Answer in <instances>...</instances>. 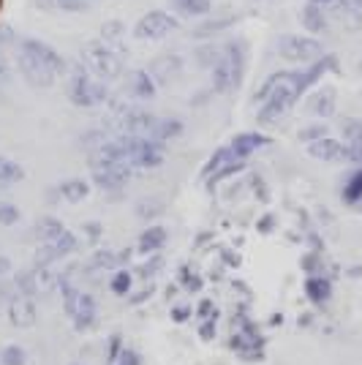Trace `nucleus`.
I'll return each mask as SVG.
<instances>
[{"label": "nucleus", "mask_w": 362, "mask_h": 365, "mask_svg": "<svg viewBox=\"0 0 362 365\" xmlns=\"http://www.w3.org/2000/svg\"><path fill=\"white\" fill-rule=\"evenodd\" d=\"M324 131H327V128H321V125H314V128H305V131H302V139H321V137H327Z\"/></svg>", "instance_id": "nucleus-33"}, {"label": "nucleus", "mask_w": 362, "mask_h": 365, "mask_svg": "<svg viewBox=\"0 0 362 365\" xmlns=\"http://www.w3.org/2000/svg\"><path fill=\"white\" fill-rule=\"evenodd\" d=\"M351 3H354V6H357V9H362V0H351Z\"/></svg>", "instance_id": "nucleus-40"}, {"label": "nucleus", "mask_w": 362, "mask_h": 365, "mask_svg": "<svg viewBox=\"0 0 362 365\" xmlns=\"http://www.w3.org/2000/svg\"><path fill=\"white\" fill-rule=\"evenodd\" d=\"M120 365H139V357H136L134 351H123Z\"/></svg>", "instance_id": "nucleus-34"}, {"label": "nucleus", "mask_w": 362, "mask_h": 365, "mask_svg": "<svg viewBox=\"0 0 362 365\" xmlns=\"http://www.w3.org/2000/svg\"><path fill=\"white\" fill-rule=\"evenodd\" d=\"M120 33H123V25H120V22H109V25H106V28H104V38H106V44H109L112 38H118Z\"/></svg>", "instance_id": "nucleus-32"}, {"label": "nucleus", "mask_w": 362, "mask_h": 365, "mask_svg": "<svg viewBox=\"0 0 362 365\" xmlns=\"http://www.w3.org/2000/svg\"><path fill=\"white\" fill-rule=\"evenodd\" d=\"M308 150H311V155L319 158V161H346L348 158L346 145H341L338 139H330V137L314 139Z\"/></svg>", "instance_id": "nucleus-10"}, {"label": "nucleus", "mask_w": 362, "mask_h": 365, "mask_svg": "<svg viewBox=\"0 0 362 365\" xmlns=\"http://www.w3.org/2000/svg\"><path fill=\"white\" fill-rule=\"evenodd\" d=\"M175 319H177V322L188 319V308H177V311H175Z\"/></svg>", "instance_id": "nucleus-36"}, {"label": "nucleus", "mask_w": 362, "mask_h": 365, "mask_svg": "<svg viewBox=\"0 0 362 365\" xmlns=\"http://www.w3.org/2000/svg\"><path fill=\"white\" fill-rule=\"evenodd\" d=\"M19 71L33 88H49L66 71V63L49 44L25 38L19 44Z\"/></svg>", "instance_id": "nucleus-1"}, {"label": "nucleus", "mask_w": 362, "mask_h": 365, "mask_svg": "<svg viewBox=\"0 0 362 365\" xmlns=\"http://www.w3.org/2000/svg\"><path fill=\"white\" fill-rule=\"evenodd\" d=\"M131 287V278H128V273H120L115 281H112V289L118 292V294H125V289Z\"/></svg>", "instance_id": "nucleus-31"}, {"label": "nucleus", "mask_w": 362, "mask_h": 365, "mask_svg": "<svg viewBox=\"0 0 362 365\" xmlns=\"http://www.w3.org/2000/svg\"><path fill=\"white\" fill-rule=\"evenodd\" d=\"M93 169H95V182L101 188H118L131 175V164L128 161H95Z\"/></svg>", "instance_id": "nucleus-8"}, {"label": "nucleus", "mask_w": 362, "mask_h": 365, "mask_svg": "<svg viewBox=\"0 0 362 365\" xmlns=\"http://www.w3.org/2000/svg\"><path fill=\"white\" fill-rule=\"evenodd\" d=\"M61 232H63V227L55 218H46L44 224H41V235H44V237H58Z\"/></svg>", "instance_id": "nucleus-30"}, {"label": "nucleus", "mask_w": 362, "mask_h": 365, "mask_svg": "<svg viewBox=\"0 0 362 365\" xmlns=\"http://www.w3.org/2000/svg\"><path fill=\"white\" fill-rule=\"evenodd\" d=\"M131 93L139 96V98H150L152 93H155L150 74H145V71H134V74H131Z\"/></svg>", "instance_id": "nucleus-19"}, {"label": "nucleus", "mask_w": 362, "mask_h": 365, "mask_svg": "<svg viewBox=\"0 0 362 365\" xmlns=\"http://www.w3.org/2000/svg\"><path fill=\"white\" fill-rule=\"evenodd\" d=\"M202 338H212V322H207V324L202 327Z\"/></svg>", "instance_id": "nucleus-38"}, {"label": "nucleus", "mask_w": 362, "mask_h": 365, "mask_svg": "<svg viewBox=\"0 0 362 365\" xmlns=\"http://www.w3.org/2000/svg\"><path fill=\"white\" fill-rule=\"evenodd\" d=\"M343 199H346V202H360L362 199V169L346 182V188H343Z\"/></svg>", "instance_id": "nucleus-24"}, {"label": "nucleus", "mask_w": 362, "mask_h": 365, "mask_svg": "<svg viewBox=\"0 0 362 365\" xmlns=\"http://www.w3.org/2000/svg\"><path fill=\"white\" fill-rule=\"evenodd\" d=\"M16 218H19V213H16L14 205H3V202H0V224L9 227V224H14Z\"/></svg>", "instance_id": "nucleus-29"}, {"label": "nucleus", "mask_w": 362, "mask_h": 365, "mask_svg": "<svg viewBox=\"0 0 362 365\" xmlns=\"http://www.w3.org/2000/svg\"><path fill=\"white\" fill-rule=\"evenodd\" d=\"M118 150H120V158L128 161L131 167H158L164 161V150L158 142L145 137H123L120 142H115Z\"/></svg>", "instance_id": "nucleus-3"}, {"label": "nucleus", "mask_w": 362, "mask_h": 365, "mask_svg": "<svg viewBox=\"0 0 362 365\" xmlns=\"http://www.w3.org/2000/svg\"><path fill=\"white\" fill-rule=\"evenodd\" d=\"M180 55H161L158 61H152L150 66V74L158 79V82H169L172 76H177L180 74Z\"/></svg>", "instance_id": "nucleus-11"}, {"label": "nucleus", "mask_w": 362, "mask_h": 365, "mask_svg": "<svg viewBox=\"0 0 362 365\" xmlns=\"http://www.w3.org/2000/svg\"><path fill=\"white\" fill-rule=\"evenodd\" d=\"M82 58L88 63L95 76H104V79H112V76L120 74V55L115 52V46L101 44V41H93L82 49Z\"/></svg>", "instance_id": "nucleus-4"}, {"label": "nucleus", "mask_w": 362, "mask_h": 365, "mask_svg": "<svg viewBox=\"0 0 362 365\" xmlns=\"http://www.w3.org/2000/svg\"><path fill=\"white\" fill-rule=\"evenodd\" d=\"M278 52H281V58H286V61H291V63H308V61L321 58V44H319L316 38L289 33V36H281Z\"/></svg>", "instance_id": "nucleus-5"}, {"label": "nucleus", "mask_w": 362, "mask_h": 365, "mask_svg": "<svg viewBox=\"0 0 362 365\" xmlns=\"http://www.w3.org/2000/svg\"><path fill=\"white\" fill-rule=\"evenodd\" d=\"M44 6H55L63 11H79V9H85V0H44Z\"/></svg>", "instance_id": "nucleus-27"}, {"label": "nucleus", "mask_w": 362, "mask_h": 365, "mask_svg": "<svg viewBox=\"0 0 362 365\" xmlns=\"http://www.w3.org/2000/svg\"><path fill=\"white\" fill-rule=\"evenodd\" d=\"M172 31H177V19L166 11H150L136 22V38H164Z\"/></svg>", "instance_id": "nucleus-7"}, {"label": "nucleus", "mask_w": 362, "mask_h": 365, "mask_svg": "<svg viewBox=\"0 0 362 365\" xmlns=\"http://www.w3.org/2000/svg\"><path fill=\"white\" fill-rule=\"evenodd\" d=\"M76 248V237L71 232H61L58 237H52V243L46 245V251L41 254V259H55V257H63V254H68V251H74Z\"/></svg>", "instance_id": "nucleus-15"}, {"label": "nucleus", "mask_w": 362, "mask_h": 365, "mask_svg": "<svg viewBox=\"0 0 362 365\" xmlns=\"http://www.w3.org/2000/svg\"><path fill=\"white\" fill-rule=\"evenodd\" d=\"M3 365H25V351L19 349V346H9V349L3 351Z\"/></svg>", "instance_id": "nucleus-26"}, {"label": "nucleus", "mask_w": 362, "mask_h": 365, "mask_svg": "<svg viewBox=\"0 0 362 365\" xmlns=\"http://www.w3.org/2000/svg\"><path fill=\"white\" fill-rule=\"evenodd\" d=\"M106 98V88L101 82H93L88 71H76L74 79H71V101L79 104V107H95Z\"/></svg>", "instance_id": "nucleus-6"}, {"label": "nucleus", "mask_w": 362, "mask_h": 365, "mask_svg": "<svg viewBox=\"0 0 362 365\" xmlns=\"http://www.w3.org/2000/svg\"><path fill=\"white\" fill-rule=\"evenodd\" d=\"M311 3H316V6H330L332 0H311Z\"/></svg>", "instance_id": "nucleus-39"}, {"label": "nucleus", "mask_w": 362, "mask_h": 365, "mask_svg": "<svg viewBox=\"0 0 362 365\" xmlns=\"http://www.w3.org/2000/svg\"><path fill=\"white\" fill-rule=\"evenodd\" d=\"M11 322L19 324V327H28L36 322V305L28 300V294L25 297H19L14 305H11Z\"/></svg>", "instance_id": "nucleus-17"}, {"label": "nucleus", "mask_w": 362, "mask_h": 365, "mask_svg": "<svg viewBox=\"0 0 362 365\" xmlns=\"http://www.w3.org/2000/svg\"><path fill=\"white\" fill-rule=\"evenodd\" d=\"M302 25H305L311 33H324V31H327V16H324V11H321V6H316V3H308V6L302 9Z\"/></svg>", "instance_id": "nucleus-16"}, {"label": "nucleus", "mask_w": 362, "mask_h": 365, "mask_svg": "<svg viewBox=\"0 0 362 365\" xmlns=\"http://www.w3.org/2000/svg\"><path fill=\"white\" fill-rule=\"evenodd\" d=\"M210 311H212L210 303H202V305H199V317H210Z\"/></svg>", "instance_id": "nucleus-37"}, {"label": "nucleus", "mask_w": 362, "mask_h": 365, "mask_svg": "<svg viewBox=\"0 0 362 365\" xmlns=\"http://www.w3.org/2000/svg\"><path fill=\"white\" fill-rule=\"evenodd\" d=\"M175 9L188 16H202L210 11V0H172Z\"/></svg>", "instance_id": "nucleus-21"}, {"label": "nucleus", "mask_w": 362, "mask_h": 365, "mask_svg": "<svg viewBox=\"0 0 362 365\" xmlns=\"http://www.w3.org/2000/svg\"><path fill=\"white\" fill-rule=\"evenodd\" d=\"M229 25H232V19H215L212 25H202V28H197V36H210V33L224 31V28H229Z\"/></svg>", "instance_id": "nucleus-28"}, {"label": "nucleus", "mask_w": 362, "mask_h": 365, "mask_svg": "<svg viewBox=\"0 0 362 365\" xmlns=\"http://www.w3.org/2000/svg\"><path fill=\"white\" fill-rule=\"evenodd\" d=\"M264 145H270V139L262 137V134H240V137H234V142H232V150H234L237 158H245V155H251V153L264 148Z\"/></svg>", "instance_id": "nucleus-14"}, {"label": "nucleus", "mask_w": 362, "mask_h": 365, "mask_svg": "<svg viewBox=\"0 0 362 365\" xmlns=\"http://www.w3.org/2000/svg\"><path fill=\"white\" fill-rule=\"evenodd\" d=\"M242 66H245V41H232L227 52L212 63V88L218 93H227L229 88L240 85Z\"/></svg>", "instance_id": "nucleus-2"}, {"label": "nucleus", "mask_w": 362, "mask_h": 365, "mask_svg": "<svg viewBox=\"0 0 362 365\" xmlns=\"http://www.w3.org/2000/svg\"><path fill=\"white\" fill-rule=\"evenodd\" d=\"M166 240V232L161 227H150L145 235H142V240H139V251H155V248H161Z\"/></svg>", "instance_id": "nucleus-22"}, {"label": "nucleus", "mask_w": 362, "mask_h": 365, "mask_svg": "<svg viewBox=\"0 0 362 365\" xmlns=\"http://www.w3.org/2000/svg\"><path fill=\"white\" fill-rule=\"evenodd\" d=\"M240 169H242V161L234 155V150H232V148H221V150L210 158V164L205 167V175L218 180V178H227V175L240 172Z\"/></svg>", "instance_id": "nucleus-9"}, {"label": "nucleus", "mask_w": 362, "mask_h": 365, "mask_svg": "<svg viewBox=\"0 0 362 365\" xmlns=\"http://www.w3.org/2000/svg\"><path fill=\"white\" fill-rule=\"evenodd\" d=\"M155 267H161V259H152V264H145V267H142V275L155 273Z\"/></svg>", "instance_id": "nucleus-35"}, {"label": "nucleus", "mask_w": 362, "mask_h": 365, "mask_svg": "<svg viewBox=\"0 0 362 365\" xmlns=\"http://www.w3.org/2000/svg\"><path fill=\"white\" fill-rule=\"evenodd\" d=\"M343 137H346V150L351 161L362 164V120L343 123Z\"/></svg>", "instance_id": "nucleus-12"}, {"label": "nucleus", "mask_w": 362, "mask_h": 365, "mask_svg": "<svg viewBox=\"0 0 362 365\" xmlns=\"http://www.w3.org/2000/svg\"><path fill=\"white\" fill-rule=\"evenodd\" d=\"M22 178V169L11 164L9 158H0V182H11V180H19Z\"/></svg>", "instance_id": "nucleus-25"}, {"label": "nucleus", "mask_w": 362, "mask_h": 365, "mask_svg": "<svg viewBox=\"0 0 362 365\" xmlns=\"http://www.w3.org/2000/svg\"><path fill=\"white\" fill-rule=\"evenodd\" d=\"M308 109L319 115V118H330L332 112H335V91L332 88H321L311 96V101H308Z\"/></svg>", "instance_id": "nucleus-13"}, {"label": "nucleus", "mask_w": 362, "mask_h": 365, "mask_svg": "<svg viewBox=\"0 0 362 365\" xmlns=\"http://www.w3.org/2000/svg\"><path fill=\"white\" fill-rule=\"evenodd\" d=\"M61 194L66 199H68V202H79V199L88 197V182H82V180L63 182V185H61Z\"/></svg>", "instance_id": "nucleus-23"}, {"label": "nucleus", "mask_w": 362, "mask_h": 365, "mask_svg": "<svg viewBox=\"0 0 362 365\" xmlns=\"http://www.w3.org/2000/svg\"><path fill=\"white\" fill-rule=\"evenodd\" d=\"M76 327H90L93 322H95V303H93L90 294H82L79 300H76Z\"/></svg>", "instance_id": "nucleus-18"}, {"label": "nucleus", "mask_w": 362, "mask_h": 365, "mask_svg": "<svg viewBox=\"0 0 362 365\" xmlns=\"http://www.w3.org/2000/svg\"><path fill=\"white\" fill-rule=\"evenodd\" d=\"M305 292H308V297H311L314 303H324V300H330V281H324V278H311V281L305 284Z\"/></svg>", "instance_id": "nucleus-20"}]
</instances>
